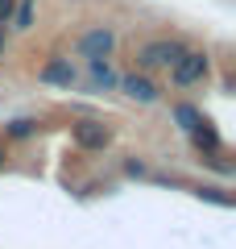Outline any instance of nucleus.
Here are the masks:
<instances>
[{"label":"nucleus","mask_w":236,"mask_h":249,"mask_svg":"<svg viewBox=\"0 0 236 249\" xmlns=\"http://www.w3.org/2000/svg\"><path fill=\"white\" fill-rule=\"evenodd\" d=\"M207 67L211 62H207L203 50H183L174 62H170V79H174L178 88H191V83H199L203 75H207Z\"/></svg>","instance_id":"nucleus-1"},{"label":"nucleus","mask_w":236,"mask_h":249,"mask_svg":"<svg viewBox=\"0 0 236 249\" xmlns=\"http://www.w3.org/2000/svg\"><path fill=\"white\" fill-rule=\"evenodd\" d=\"M178 54H183V46H178V42L157 37V42H145V46L137 50V62H141V67H170Z\"/></svg>","instance_id":"nucleus-2"},{"label":"nucleus","mask_w":236,"mask_h":249,"mask_svg":"<svg viewBox=\"0 0 236 249\" xmlns=\"http://www.w3.org/2000/svg\"><path fill=\"white\" fill-rule=\"evenodd\" d=\"M112 46H116V34L108 25H96V29H87V34L79 37V54L83 58H108Z\"/></svg>","instance_id":"nucleus-3"},{"label":"nucleus","mask_w":236,"mask_h":249,"mask_svg":"<svg viewBox=\"0 0 236 249\" xmlns=\"http://www.w3.org/2000/svg\"><path fill=\"white\" fill-rule=\"evenodd\" d=\"M70 133H75L79 150H104V145L112 142V129H108V124H100V121H79Z\"/></svg>","instance_id":"nucleus-4"},{"label":"nucleus","mask_w":236,"mask_h":249,"mask_svg":"<svg viewBox=\"0 0 236 249\" xmlns=\"http://www.w3.org/2000/svg\"><path fill=\"white\" fill-rule=\"evenodd\" d=\"M37 79L54 83V88H70V83H75V67H70V58H50L42 71H37Z\"/></svg>","instance_id":"nucleus-5"},{"label":"nucleus","mask_w":236,"mask_h":249,"mask_svg":"<svg viewBox=\"0 0 236 249\" xmlns=\"http://www.w3.org/2000/svg\"><path fill=\"white\" fill-rule=\"evenodd\" d=\"M120 88H124V96L141 100V104H153V100H157V83H153V79H145V75H124Z\"/></svg>","instance_id":"nucleus-6"},{"label":"nucleus","mask_w":236,"mask_h":249,"mask_svg":"<svg viewBox=\"0 0 236 249\" xmlns=\"http://www.w3.org/2000/svg\"><path fill=\"white\" fill-rule=\"evenodd\" d=\"M87 67H91V83L96 88H116V75H112V67H108V58H87Z\"/></svg>","instance_id":"nucleus-7"},{"label":"nucleus","mask_w":236,"mask_h":249,"mask_svg":"<svg viewBox=\"0 0 236 249\" xmlns=\"http://www.w3.org/2000/svg\"><path fill=\"white\" fill-rule=\"evenodd\" d=\"M191 137H195V145H199V150H207V154H216V150H219V133L211 129L207 121H199V124H195V129H191Z\"/></svg>","instance_id":"nucleus-8"},{"label":"nucleus","mask_w":236,"mask_h":249,"mask_svg":"<svg viewBox=\"0 0 236 249\" xmlns=\"http://www.w3.org/2000/svg\"><path fill=\"white\" fill-rule=\"evenodd\" d=\"M174 116H178V124H183L186 133H191L195 124L203 121V116H199V108H191V104H178V108H174Z\"/></svg>","instance_id":"nucleus-9"},{"label":"nucleus","mask_w":236,"mask_h":249,"mask_svg":"<svg viewBox=\"0 0 236 249\" xmlns=\"http://www.w3.org/2000/svg\"><path fill=\"white\" fill-rule=\"evenodd\" d=\"M34 25V0H21L17 4V29H29Z\"/></svg>","instance_id":"nucleus-10"},{"label":"nucleus","mask_w":236,"mask_h":249,"mask_svg":"<svg viewBox=\"0 0 236 249\" xmlns=\"http://www.w3.org/2000/svg\"><path fill=\"white\" fill-rule=\"evenodd\" d=\"M34 129H37L34 121H13V124H9V137H29Z\"/></svg>","instance_id":"nucleus-11"},{"label":"nucleus","mask_w":236,"mask_h":249,"mask_svg":"<svg viewBox=\"0 0 236 249\" xmlns=\"http://www.w3.org/2000/svg\"><path fill=\"white\" fill-rule=\"evenodd\" d=\"M9 13H13V0H0V21H9Z\"/></svg>","instance_id":"nucleus-12"},{"label":"nucleus","mask_w":236,"mask_h":249,"mask_svg":"<svg viewBox=\"0 0 236 249\" xmlns=\"http://www.w3.org/2000/svg\"><path fill=\"white\" fill-rule=\"evenodd\" d=\"M0 162H4V154H0Z\"/></svg>","instance_id":"nucleus-13"},{"label":"nucleus","mask_w":236,"mask_h":249,"mask_svg":"<svg viewBox=\"0 0 236 249\" xmlns=\"http://www.w3.org/2000/svg\"><path fill=\"white\" fill-rule=\"evenodd\" d=\"M0 50H4V42H0Z\"/></svg>","instance_id":"nucleus-14"}]
</instances>
